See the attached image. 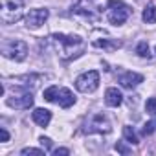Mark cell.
Masks as SVG:
<instances>
[{
    "label": "cell",
    "mask_w": 156,
    "mask_h": 156,
    "mask_svg": "<svg viewBox=\"0 0 156 156\" xmlns=\"http://www.w3.org/2000/svg\"><path fill=\"white\" fill-rule=\"evenodd\" d=\"M50 42L53 44L55 51L62 61H72L75 57H79L87 50V42L77 37V35H64V33H51Z\"/></svg>",
    "instance_id": "obj_1"
},
{
    "label": "cell",
    "mask_w": 156,
    "mask_h": 156,
    "mask_svg": "<svg viewBox=\"0 0 156 156\" xmlns=\"http://www.w3.org/2000/svg\"><path fill=\"white\" fill-rule=\"evenodd\" d=\"M24 0H0V19L4 24H15L22 19Z\"/></svg>",
    "instance_id": "obj_2"
},
{
    "label": "cell",
    "mask_w": 156,
    "mask_h": 156,
    "mask_svg": "<svg viewBox=\"0 0 156 156\" xmlns=\"http://www.w3.org/2000/svg\"><path fill=\"white\" fill-rule=\"evenodd\" d=\"M132 15V9L121 2V0H108V4H107V19L110 24L114 26H121L125 24V20Z\"/></svg>",
    "instance_id": "obj_3"
},
{
    "label": "cell",
    "mask_w": 156,
    "mask_h": 156,
    "mask_svg": "<svg viewBox=\"0 0 156 156\" xmlns=\"http://www.w3.org/2000/svg\"><path fill=\"white\" fill-rule=\"evenodd\" d=\"M2 55L11 61H24L28 55V44L20 39H6L0 46Z\"/></svg>",
    "instance_id": "obj_4"
},
{
    "label": "cell",
    "mask_w": 156,
    "mask_h": 156,
    "mask_svg": "<svg viewBox=\"0 0 156 156\" xmlns=\"http://www.w3.org/2000/svg\"><path fill=\"white\" fill-rule=\"evenodd\" d=\"M72 15L83 17L90 22H96L99 19V9H98V0H75L72 6Z\"/></svg>",
    "instance_id": "obj_5"
},
{
    "label": "cell",
    "mask_w": 156,
    "mask_h": 156,
    "mask_svg": "<svg viewBox=\"0 0 156 156\" xmlns=\"http://www.w3.org/2000/svg\"><path fill=\"white\" fill-rule=\"evenodd\" d=\"M98 87H99V72L98 70H88L75 79V88L83 94H92L98 90Z\"/></svg>",
    "instance_id": "obj_6"
},
{
    "label": "cell",
    "mask_w": 156,
    "mask_h": 156,
    "mask_svg": "<svg viewBox=\"0 0 156 156\" xmlns=\"http://www.w3.org/2000/svg\"><path fill=\"white\" fill-rule=\"evenodd\" d=\"M83 130L88 132V134H92V132L108 134V132L112 130V125H110V121H108V118H107L105 114L98 112V114H94V116L88 118V121L85 123V129H83Z\"/></svg>",
    "instance_id": "obj_7"
},
{
    "label": "cell",
    "mask_w": 156,
    "mask_h": 156,
    "mask_svg": "<svg viewBox=\"0 0 156 156\" xmlns=\"http://www.w3.org/2000/svg\"><path fill=\"white\" fill-rule=\"evenodd\" d=\"M6 103L9 105V107H13V108H19V110H26V108H30L31 105H33V94L28 90V88H19V90H15V94L11 96V98H8L6 99Z\"/></svg>",
    "instance_id": "obj_8"
},
{
    "label": "cell",
    "mask_w": 156,
    "mask_h": 156,
    "mask_svg": "<svg viewBox=\"0 0 156 156\" xmlns=\"http://www.w3.org/2000/svg\"><path fill=\"white\" fill-rule=\"evenodd\" d=\"M50 17V11L48 9H42V8H37V9H30V13L26 15V26L35 30V28H41Z\"/></svg>",
    "instance_id": "obj_9"
},
{
    "label": "cell",
    "mask_w": 156,
    "mask_h": 156,
    "mask_svg": "<svg viewBox=\"0 0 156 156\" xmlns=\"http://www.w3.org/2000/svg\"><path fill=\"white\" fill-rule=\"evenodd\" d=\"M44 79H48V75H41V73H30V75H20V77H15V81L20 85V87H24V88H37L39 87V83L41 81H44Z\"/></svg>",
    "instance_id": "obj_10"
},
{
    "label": "cell",
    "mask_w": 156,
    "mask_h": 156,
    "mask_svg": "<svg viewBox=\"0 0 156 156\" xmlns=\"http://www.w3.org/2000/svg\"><path fill=\"white\" fill-rule=\"evenodd\" d=\"M119 85L123 87V88H129V90H132V88H136L141 81H143V75L141 73H136V72H125L123 75H119Z\"/></svg>",
    "instance_id": "obj_11"
},
{
    "label": "cell",
    "mask_w": 156,
    "mask_h": 156,
    "mask_svg": "<svg viewBox=\"0 0 156 156\" xmlns=\"http://www.w3.org/2000/svg\"><path fill=\"white\" fill-rule=\"evenodd\" d=\"M33 121L39 125V127H48L50 121H51V112L46 110V108H35L33 114H31Z\"/></svg>",
    "instance_id": "obj_12"
},
{
    "label": "cell",
    "mask_w": 156,
    "mask_h": 156,
    "mask_svg": "<svg viewBox=\"0 0 156 156\" xmlns=\"http://www.w3.org/2000/svg\"><path fill=\"white\" fill-rule=\"evenodd\" d=\"M57 103H59V107H62V108H70V107L75 103V96H73L68 88H59Z\"/></svg>",
    "instance_id": "obj_13"
},
{
    "label": "cell",
    "mask_w": 156,
    "mask_h": 156,
    "mask_svg": "<svg viewBox=\"0 0 156 156\" xmlns=\"http://www.w3.org/2000/svg\"><path fill=\"white\" fill-rule=\"evenodd\" d=\"M121 101H123V96H121V92L118 88H107V92H105V103L108 107H119Z\"/></svg>",
    "instance_id": "obj_14"
},
{
    "label": "cell",
    "mask_w": 156,
    "mask_h": 156,
    "mask_svg": "<svg viewBox=\"0 0 156 156\" xmlns=\"http://www.w3.org/2000/svg\"><path fill=\"white\" fill-rule=\"evenodd\" d=\"M141 19H143V22H145V24H154V22H156V6H154V4L145 6Z\"/></svg>",
    "instance_id": "obj_15"
},
{
    "label": "cell",
    "mask_w": 156,
    "mask_h": 156,
    "mask_svg": "<svg viewBox=\"0 0 156 156\" xmlns=\"http://www.w3.org/2000/svg\"><path fill=\"white\" fill-rule=\"evenodd\" d=\"M94 46L96 48H103V50H116V48H119L121 46V42L119 41H108V39H96L94 41Z\"/></svg>",
    "instance_id": "obj_16"
},
{
    "label": "cell",
    "mask_w": 156,
    "mask_h": 156,
    "mask_svg": "<svg viewBox=\"0 0 156 156\" xmlns=\"http://www.w3.org/2000/svg\"><path fill=\"white\" fill-rule=\"evenodd\" d=\"M123 138H125L129 143H132V145H138V143H140L138 134H136V132H134V129H132V127H129V125H125V127H123Z\"/></svg>",
    "instance_id": "obj_17"
},
{
    "label": "cell",
    "mask_w": 156,
    "mask_h": 156,
    "mask_svg": "<svg viewBox=\"0 0 156 156\" xmlns=\"http://www.w3.org/2000/svg\"><path fill=\"white\" fill-rule=\"evenodd\" d=\"M136 53H138L140 57H143V59H149V57H151V51H149V44H147L145 41H141V42L136 46Z\"/></svg>",
    "instance_id": "obj_18"
},
{
    "label": "cell",
    "mask_w": 156,
    "mask_h": 156,
    "mask_svg": "<svg viewBox=\"0 0 156 156\" xmlns=\"http://www.w3.org/2000/svg\"><path fill=\"white\" fill-rule=\"evenodd\" d=\"M57 94H59V87H50L44 90V99L46 101H57Z\"/></svg>",
    "instance_id": "obj_19"
},
{
    "label": "cell",
    "mask_w": 156,
    "mask_h": 156,
    "mask_svg": "<svg viewBox=\"0 0 156 156\" xmlns=\"http://www.w3.org/2000/svg\"><path fill=\"white\" fill-rule=\"evenodd\" d=\"M154 130H156V119H152V121L145 123V125H143V129H141V134H143V136H151Z\"/></svg>",
    "instance_id": "obj_20"
},
{
    "label": "cell",
    "mask_w": 156,
    "mask_h": 156,
    "mask_svg": "<svg viewBox=\"0 0 156 156\" xmlns=\"http://www.w3.org/2000/svg\"><path fill=\"white\" fill-rule=\"evenodd\" d=\"M44 152H46V151H41V149H31V147H26V149H22V151H20V154H22V156H26V154H33V156H44Z\"/></svg>",
    "instance_id": "obj_21"
},
{
    "label": "cell",
    "mask_w": 156,
    "mask_h": 156,
    "mask_svg": "<svg viewBox=\"0 0 156 156\" xmlns=\"http://www.w3.org/2000/svg\"><path fill=\"white\" fill-rule=\"evenodd\" d=\"M145 108H147V112H149V114L156 116V98H151V99H147V103H145Z\"/></svg>",
    "instance_id": "obj_22"
},
{
    "label": "cell",
    "mask_w": 156,
    "mask_h": 156,
    "mask_svg": "<svg viewBox=\"0 0 156 156\" xmlns=\"http://www.w3.org/2000/svg\"><path fill=\"white\" fill-rule=\"evenodd\" d=\"M39 141H41V145L44 147V151H50V149H51V140H50V138L41 136V138H39Z\"/></svg>",
    "instance_id": "obj_23"
},
{
    "label": "cell",
    "mask_w": 156,
    "mask_h": 156,
    "mask_svg": "<svg viewBox=\"0 0 156 156\" xmlns=\"http://www.w3.org/2000/svg\"><path fill=\"white\" fill-rule=\"evenodd\" d=\"M116 151H118V152H121V154H129V152H130V149H129V147H125L121 141H118V143H116Z\"/></svg>",
    "instance_id": "obj_24"
},
{
    "label": "cell",
    "mask_w": 156,
    "mask_h": 156,
    "mask_svg": "<svg viewBox=\"0 0 156 156\" xmlns=\"http://www.w3.org/2000/svg\"><path fill=\"white\" fill-rule=\"evenodd\" d=\"M53 154H55V156H68V154H70V151H68V149H55V151H53Z\"/></svg>",
    "instance_id": "obj_25"
},
{
    "label": "cell",
    "mask_w": 156,
    "mask_h": 156,
    "mask_svg": "<svg viewBox=\"0 0 156 156\" xmlns=\"http://www.w3.org/2000/svg\"><path fill=\"white\" fill-rule=\"evenodd\" d=\"M0 136H2V141H4V143L9 140V134H8V130H6V129H2V130H0Z\"/></svg>",
    "instance_id": "obj_26"
}]
</instances>
